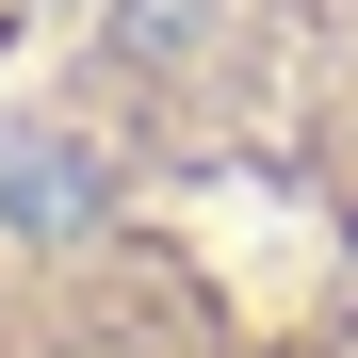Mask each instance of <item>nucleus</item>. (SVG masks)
Masks as SVG:
<instances>
[{"label": "nucleus", "mask_w": 358, "mask_h": 358, "mask_svg": "<svg viewBox=\"0 0 358 358\" xmlns=\"http://www.w3.org/2000/svg\"><path fill=\"white\" fill-rule=\"evenodd\" d=\"M0 228H82V147H0Z\"/></svg>", "instance_id": "obj_1"}, {"label": "nucleus", "mask_w": 358, "mask_h": 358, "mask_svg": "<svg viewBox=\"0 0 358 358\" xmlns=\"http://www.w3.org/2000/svg\"><path fill=\"white\" fill-rule=\"evenodd\" d=\"M196 33H212V0H114V49H131V66H179Z\"/></svg>", "instance_id": "obj_2"}]
</instances>
